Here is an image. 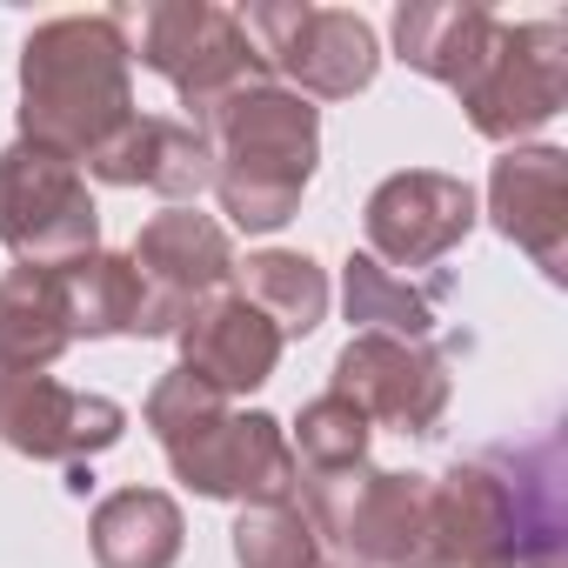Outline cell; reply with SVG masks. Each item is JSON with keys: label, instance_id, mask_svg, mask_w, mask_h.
I'll list each match as a JSON object with an SVG mask.
<instances>
[{"label": "cell", "instance_id": "6da1fadb", "mask_svg": "<svg viewBox=\"0 0 568 568\" xmlns=\"http://www.w3.org/2000/svg\"><path fill=\"white\" fill-rule=\"evenodd\" d=\"M21 141L68 154L74 168L134 121L128 14H61L21 41Z\"/></svg>", "mask_w": 568, "mask_h": 568}, {"label": "cell", "instance_id": "7a4b0ae2", "mask_svg": "<svg viewBox=\"0 0 568 568\" xmlns=\"http://www.w3.org/2000/svg\"><path fill=\"white\" fill-rule=\"evenodd\" d=\"M141 415H148V435L161 442V455H168L181 488H194L207 501H241V508L295 501L302 475H295L288 428H281L274 415H261V408L241 415L234 402L201 388L187 368L161 375Z\"/></svg>", "mask_w": 568, "mask_h": 568}, {"label": "cell", "instance_id": "3957f363", "mask_svg": "<svg viewBox=\"0 0 568 568\" xmlns=\"http://www.w3.org/2000/svg\"><path fill=\"white\" fill-rule=\"evenodd\" d=\"M214 148V201L241 234L288 227L315 161H322V114L315 101L288 94L281 81H254L194 121Z\"/></svg>", "mask_w": 568, "mask_h": 568}, {"label": "cell", "instance_id": "277c9868", "mask_svg": "<svg viewBox=\"0 0 568 568\" xmlns=\"http://www.w3.org/2000/svg\"><path fill=\"white\" fill-rule=\"evenodd\" d=\"M267 74L288 81L302 101H355L382 74L375 28L355 8H308V0H261L241 14Z\"/></svg>", "mask_w": 568, "mask_h": 568}, {"label": "cell", "instance_id": "5b68a950", "mask_svg": "<svg viewBox=\"0 0 568 568\" xmlns=\"http://www.w3.org/2000/svg\"><path fill=\"white\" fill-rule=\"evenodd\" d=\"M0 247L21 267H68L101 247V207L68 154L34 141L0 148Z\"/></svg>", "mask_w": 568, "mask_h": 568}, {"label": "cell", "instance_id": "8992f818", "mask_svg": "<svg viewBox=\"0 0 568 568\" xmlns=\"http://www.w3.org/2000/svg\"><path fill=\"white\" fill-rule=\"evenodd\" d=\"M308 528L322 535V548L342 568H408L415 535H422V501H428V475H402V468H348L328 481H302L295 488Z\"/></svg>", "mask_w": 568, "mask_h": 568}, {"label": "cell", "instance_id": "52a82bcc", "mask_svg": "<svg viewBox=\"0 0 568 568\" xmlns=\"http://www.w3.org/2000/svg\"><path fill=\"white\" fill-rule=\"evenodd\" d=\"M141 68L181 94L187 121H201L207 108H221L227 94H241L254 81H274L267 61L254 54L241 14L214 8V0H154L141 14Z\"/></svg>", "mask_w": 568, "mask_h": 568}, {"label": "cell", "instance_id": "ba28073f", "mask_svg": "<svg viewBox=\"0 0 568 568\" xmlns=\"http://www.w3.org/2000/svg\"><path fill=\"white\" fill-rule=\"evenodd\" d=\"M468 128L481 141L521 148L568 108V28L561 21H501L488 61L462 88Z\"/></svg>", "mask_w": 568, "mask_h": 568}, {"label": "cell", "instance_id": "9c48e42d", "mask_svg": "<svg viewBox=\"0 0 568 568\" xmlns=\"http://www.w3.org/2000/svg\"><path fill=\"white\" fill-rule=\"evenodd\" d=\"M134 274H141V342L154 335H181V322L227 295V281H234V241L214 214L201 207H168L154 214L134 247H128Z\"/></svg>", "mask_w": 568, "mask_h": 568}, {"label": "cell", "instance_id": "30bf717a", "mask_svg": "<svg viewBox=\"0 0 568 568\" xmlns=\"http://www.w3.org/2000/svg\"><path fill=\"white\" fill-rule=\"evenodd\" d=\"M515 555H521L515 495L488 455L455 462L448 475H428L422 535H415L408 568H515Z\"/></svg>", "mask_w": 568, "mask_h": 568}, {"label": "cell", "instance_id": "8fae6325", "mask_svg": "<svg viewBox=\"0 0 568 568\" xmlns=\"http://www.w3.org/2000/svg\"><path fill=\"white\" fill-rule=\"evenodd\" d=\"M348 408L368 415V428H395V435H435L448 415V362L428 342H395V335H355L335 355V388Z\"/></svg>", "mask_w": 568, "mask_h": 568}, {"label": "cell", "instance_id": "7c38bea8", "mask_svg": "<svg viewBox=\"0 0 568 568\" xmlns=\"http://www.w3.org/2000/svg\"><path fill=\"white\" fill-rule=\"evenodd\" d=\"M121 435H128V408L114 395H88V388L54 382V375L0 368V442H8L14 455L88 468Z\"/></svg>", "mask_w": 568, "mask_h": 568}, {"label": "cell", "instance_id": "4fadbf2b", "mask_svg": "<svg viewBox=\"0 0 568 568\" xmlns=\"http://www.w3.org/2000/svg\"><path fill=\"white\" fill-rule=\"evenodd\" d=\"M362 227H368V254L388 274L395 267H435L468 241L475 187L462 174H442V168H402L368 194Z\"/></svg>", "mask_w": 568, "mask_h": 568}, {"label": "cell", "instance_id": "5bb4252c", "mask_svg": "<svg viewBox=\"0 0 568 568\" xmlns=\"http://www.w3.org/2000/svg\"><path fill=\"white\" fill-rule=\"evenodd\" d=\"M488 221L548 281H568V154L561 148H508L488 174Z\"/></svg>", "mask_w": 568, "mask_h": 568}, {"label": "cell", "instance_id": "9a60e30c", "mask_svg": "<svg viewBox=\"0 0 568 568\" xmlns=\"http://www.w3.org/2000/svg\"><path fill=\"white\" fill-rule=\"evenodd\" d=\"M181 368L201 382V388H214L221 402H234V395H247V388H261V382H274V368H281V328L254 308V302H241L234 288L227 295H214V302H201L187 322H181Z\"/></svg>", "mask_w": 568, "mask_h": 568}, {"label": "cell", "instance_id": "2e32d148", "mask_svg": "<svg viewBox=\"0 0 568 568\" xmlns=\"http://www.w3.org/2000/svg\"><path fill=\"white\" fill-rule=\"evenodd\" d=\"M81 168L94 181H108V187H148V194H168V201H194V194L214 187V148H207V134L194 121H174V114H134Z\"/></svg>", "mask_w": 568, "mask_h": 568}, {"label": "cell", "instance_id": "e0dca14e", "mask_svg": "<svg viewBox=\"0 0 568 568\" xmlns=\"http://www.w3.org/2000/svg\"><path fill=\"white\" fill-rule=\"evenodd\" d=\"M495 34H501V21L481 8V0H408V8H395V54L422 81H442L455 94L488 61Z\"/></svg>", "mask_w": 568, "mask_h": 568}, {"label": "cell", "instance_id": "ac0fdd59", "mask_svg": "<svg viewBox=\"0 0 568 568\" xmlns=\"http://www.w3.org/2000/svg\"><path fill=\"white\" fill-rule=\"evenodd\" d=\"M488 462L508 475L515 495V568H561V535H568V508H561V442L535 435V442H508L488 448Z\"/></svg>", "mask_w": 568, "mask_h": 568}, {"label": "cell", "instance_id": "d6986e66", "mask_svg": "<svg viewBox=\"0 0 568 568\" xmlns=\"http://www.w3.org/2000/svg\"><path fill=\"white\" fill-rule=\"evenodd\" d=\"M74 348L61 267H8L0 274V368L48 375Z\"/></svg>", "mask_w": 568, "mask_h": 568}, {"label": "cell", "instance_id": "ffe728a7", "mask_svg": "<svg viewBox=\"0 0 568 568\" xmlns=\"http://www.w3.org/2000/svg\"><path fill=\"white\" fill-rule=\"evenodd\" d=\"M88 541H94L101 568H174L187 521H181V501L168 488H114L94 508Z\"/></svg>", "mask_w": 568, "mask_h": 568}, {"label": "cell", "instance_id": "44dd1931", "mask_svg": "<svg viewBox=\"0 0 568 568\" xmlns=\"http://www.w3.org/2000/svg\"><path fill=\"white\" fill-rule=\"evenodd\" d=\"M234 295L254 302L281 328V342H302L328 322V274L315 254H295V247H261L234 261Z\"/></svg>", "mask_w": 568, "mask_h": 568}, {"label": "cell", "instance_id": "7402d4cb", "mask_svg": "<svg viewBox=\"0 0 568 568\" xmlns=\"http://www.w3.org/2000/svg\"><path fill=\"white\" fill-rule=\"evenodd\" d=\"M61 295H68V328L74 342H108V335H141V274L128 254H81L61 267Z\"/></svg>", "mask_w": 568, "mask_h": 568}, {"label": "cell", "instance_id": "603a6c76", "mask_svg": "<svg viewBox=\"0 0 568 568\" xmlns=\"http://www.w3.org/2000/svg\"><path fill=\"white\" fill-rule=\"evenodd\" d=\"M435 295H442V281L408 288V281L388 274L375 254H348V267H342V302H348V322H355L362 335L428 342V335H435Z\"/></svg>", "mask_w": 568, "mask_h": 568}, {"label": "cell", "instance_id": "cb8c5ba5", "mask_svg": "<svg viewBox=\"0 0 568 568\" xmlns=\"http://www.w3.org/2000/svg\"><path fill=\"white\" fill-rule=\"evenodd\" d=\"M368 415L348 408L342 395H315L295 428H288V448H295V475L302 481H328V475H348L368 462Z\"/></svg>", "mask_w": 568, "mask_h": 568}, {"label": "cell", "instance_id": "d4e9b609", "mask_svg": "<svg viewBox=\"0 0 568 568\" xmlns=\"http://www.w3.org/2000/svg\"><path fill=\"white\" fill-rule=\"evenodd\" d=\"M234 568H342L308 528L302 501H261L234 521Z\"/></svg>", "mask_w": 568, "mask_h": 568}]
</instances>
